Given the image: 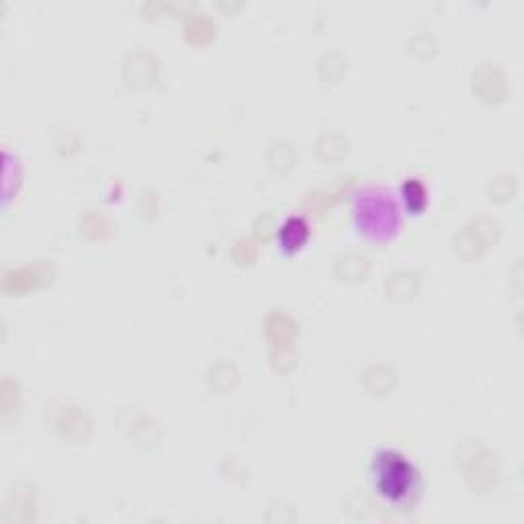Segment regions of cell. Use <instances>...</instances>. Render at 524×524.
Here are the masks:
<instances>
[{
    "label": "cell",
    "mask_w": 524,
    "mask_h": 524,
    "mask_svg": "<svg viewBox=\"0 0 524 524\" xmlns=\"http://www.w3.org/2000/svg\"><path fill=\"white\" fill-rule=\"evenodd\" d=\"M373 486L393 506H412L420 494L416 467L396 451H381L373 459Z\"/></svg>",
    "instance_id": "6da1fadb"
},
{
    "label": "cell",
    "mask_w": 524,
    "mask_h": 524,
    "mask_svg": "<svg viewBox=\"0 0 524 524\" xmlns=\"http://www.w3.org/2000/svg\"><path fill=\"white\" fill-rule=\"evenodd\" d=\"M355 217L359 230L375 240L391 238L400 226L398 205L383 189H367L361 193L355 203Z\"/></svg>",
    "instance_id": "7a4b0ae2"
},
{
    "label": "cell",
    "mask_w": 524,
    "mask_h": 524,
    "mask_svg": "<svg viewBox=\"0 0 524 524\" xmlns=\"http://www.w3.org/2000/svg\"><path fill=\"white\" fill-rule=\"evenodd\" d=\"M308 236H310V228L305 224L303 217H289L279 232V240L285 252L299 250L305 244V240H308Z\"/></svg>",
    "instance_id": "3957f363"
},
{
    "label": "cell",
    "mask_w": 524,
    "mask_h": 524,
    "mask_svg": "<svg viewBox=\"0 0 524 524\" xmlns=\"http://www.w3.org/2000/svg\"><path fill=\"white\" fill-rule=\"evenodd\" d=\"M404 199L412 211H420L426 205V189L418 179H408L404 185Z\"/></svg>",
    "instance_id": "277c9868"
}]
</instances>
